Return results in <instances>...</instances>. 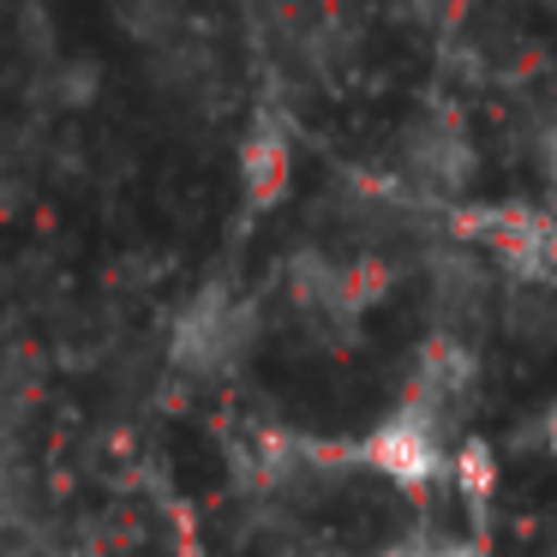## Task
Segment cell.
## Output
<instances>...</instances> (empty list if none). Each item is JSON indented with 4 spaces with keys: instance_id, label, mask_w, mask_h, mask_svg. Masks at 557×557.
Masks as SVG:
<instances>
[{
    "instance_id": "obj_1",
    "label": "cell",
    "mask_w": 557,
    "mask_h": 557,
    "mask_svg": "<svg viewBox=\"0 0 557 557\" xmlns=\"http://www.w3.org/2000/svg\"><path fill=\"white\" fill-rule=\"evenodd\" d=\"M246 336H252V312L228 294H205L174 330V360L186 372H222V366L240 360Z\"/></svg>"
},
{
    "instance_id": "obj_2",
    "label": "cell",
    "mask_w": 557,
    "mask_h": 557,
    "mask_svg": "<svg viewBox=\"0 0 557 557\" xmlns=\"http://www.w3.org/2000/svg\"><path fill=\"white\" fill-rule=\"evenodd\" d=\"M282 181H288V145L282 138H252V150H246V186L258 198H276Z\"/></svg>"
},
{
    "instance_id": "obj_3",
    "label": "cell",
    "mask_w": 557,
    "mask_h": 557,
    "mask_svg": "<svg viewBox=\"0 0 557 557\" xmlns=\"http://www.w3.org/2000/svg\"><path fill=\"white\" fill-rule=\"evenodd\" d=\"M540 162H545V181H552V186H557V133H552V138H545V157H540Z\"/></svg>"
},
{
    "instance_id": "obj_4",
    "label": "cell",
    "mask_w": 557,
    "mask_h": 557,
    "mask_svg": "<svg viewBox=\"0 0 557 557\" xmlns=\"http://www.w3.org/2000/svg\"><path fill=\"white\" fill-rule=\"evenodd\" d=\"M545 437H552V456H557V413H552V425H545Z\"/></svg>"
}]
</instances>
